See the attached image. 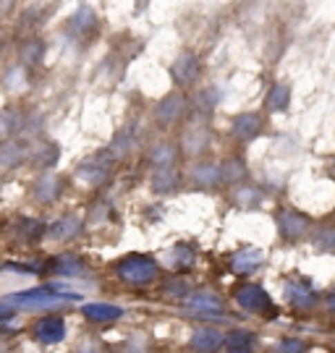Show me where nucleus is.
<instances>
[{
	"mask_svg": "<svg viewBox=\"0 0 335 353\" xmlns=\"http://www.w3.org/2000/svg\"><path fill=\"white\" fill-rule=\"evenodd\" d=\"M178 189H181V173L175 170V165L155 168V176H152V191L155 194H173Z\"/></svg>",
	"mask_w": 335,
	"mask_h": 353,
	"instance_id": "obj_11",
	"label": "nucleus"
},
{
	"mask_svg": "<svg viewBox=\"0 0 335 353\" xmlns=\"http://www.w3.org/2000/svg\"><path fill=\"white\" fill-rule=\"evenodd\" d=\"M186 306H189V309H194V312H202V314H207V316H210V314L220 316V312H223V303H220V299H218L215 293H207V290L189 296Z\"/></svg>",
	"mask_w": 335,
	"mask_h": 353,
	"instance_id": "obj_15",
	"label": "nucleus"
},
{
	"mask_svg": "<svg viewBox=\"0 0 335 353\" xmlns=\"http://www.w3.org/2000/svg\"><path fill=\"white\" fill-rule=\"evenodd\" d=\"M189 181L197 189H218L223 183V170H220V165L215 163H197L191 165V170H189Z\"/></svg>",
	"mask_w": 335,
	"mask_h": 353,
	"instance_id": "obj_8",
	"label": "nucleus"
},
{
	"mask_svg": "<svg viewBox=\"0 0 335 353\" xmlns=\"http://www.w3.org/2000/svg\"><path fill=\"white\" fill-rule=\"evenodd\" d=\"M286 299L296 309H312L317 303V293L307 280H288L286 283Z\"/></svg>",
	"mask_w": 335,
	"mask_h": 353,
	"instance_id": "obj_9",
	"label": "nucleus"
},
{
	"mask_svg": "<svg viewBox=\"0 0 335 353\" xmlns=\"http://www.w3.org/2000/svg\"><path fill=\"white\" fill-rule=\"evenodd\" d=\"M265 128V118L260 113H238L231 118V137L238 144H249L262 134Z\"/></svg>",
	"mask_w": 335,
	"mask_h": 353,
	"instance_id": "obj_6",
	"label": "nucleus"
},
{
	"mask_svg": "<svg viewBox=\"0 0 335 353\" xmlns=\"http://www.w3.org/2000/svg\"><path fill=\"white\" fill-rule=\"evenodd\" d=\"M223 343H225V335L220 332V330L204 327V330H197V332H194L191 348H197V351H202V353H210V351H218Z\"/></svg>",
	"mask_w": 335,
	"mask_h": 353,
	"instance_id": "obj_16",
	"label": "nucleus"
},
{
	"mask_svg": "<svg viewBox=\"0 0 335 353\" xmlns=\"http://www.w3.org/2000/svg\"><path fill=\"white\" fill-rule=\"evenodd\" d=\"M312 249L317 254H335V223L327 220L312 230Z\"/></svg>",
	"mask_w": 335,
	"mask_h": 353,
	"instance_id": "obj_13",
	"label": "nucleus"
},
{
	"mask_svg": "<svg viewBox=\"0 0 335 353\" xmlns=\"http://www.w3.org/2000/svg\"><path fill=\"white\" fill-rule=\"evenodd\" d=\"M79 293H55L52 288H32L21 290V293H13L6 301L13 306H24V309H42V306H55V303L76 301Z\"/></svg>",
	"mask_w": 335,
	"mask_h": 353,
	"instance_id": "obj_3",
	"label": "nucleus"
},
{
	"mask_svg": "<svg viewBox=\"0 0 335 353\" xmlns=\"http://www.w3.org/2000/svg\"><path fill=\"white\" fill-rule=\"evenodd\" d=\"M171 76H173L175 87H191L197 84L199 76H202V63L194 52H181L171 63Z\"/></svg>",
	"mask_w": 335,
	"mask_h": 353,
	"instance_id": "obj_5",
	"label": "nucleus"
},
{
	"mask_svg": "<svg viewBox=\"0 0 335 353\" xmlns=\"http://www.w3.org/2000/svg\"><path fill=\"white\" fill-rule=\"evenodd\" d=\"M13 314V303H8L6 299L0 301V319H6V316H11Z\"/></svg>",
	"mask_w": 335,
	"mask_h": 353,
	"instance_id": "obj_31",
	"label": "nucleus"
},
{
	"mask_svg": "<svg viewBox=\"0 0 335 353\" xmlns=\"http://www.w3.org/2000/svg\"><path fill=\"white\" fill-rule=\"evenodd\" d=\"M291 105V87L288 84H273V89L267 92V110L270 113H283Z\"/></svg>",
	"mask_w": 335,
	"mask_h": 353,
	"instance_id": "obj_21",
	"label": "nucleus"
},
{
	"mask_svg": "<svg viewBox=\"0 0 335 353\" xmlns=\"http://www.w3.org/2000/svg\"><path fill=\"white\" fill-rule=\"evenodd\" d=\"M330 173H333V178H335V160H333V165H330Z\"/></svg>",
	"mask_w": 335,
	"mask_h": 353,
	"instance_id": "obj_33",
	"label": "nucleus"
},
{
	"mask_svg": "<svg viewBox=\"0 0 335 353\" xmlns=\"http://www.w3.org/2000/svg\"><path fill=\"white\" fill-rule=\"evenodd\" d=\"M186 113V97H184V92H168L160 102H157V110H155V118H157V123L160 126H173L178 123L181 118Z\"/></svg>",
	"mask_w": 335,
	"mask_h": 353,
	"instance_id": "obj_7",
	"label": "nucleus"
},
{
	"mask_svg": "<svg viewBox=\"0 0 335 353\" xmlns=\"http://www.w3.org/2000/svg\"><path fill=\"white\" fill-rule=\"evenodd\" d=\"M236 301L241 303L247 312H251V314H265V316L278 314V309L273 306V301H270V296L265 293V288H262V285H254V283L238 285Z\"/></svg>",
	"mask_w": 335,
	"mask_h": 353,
	"instance_id": "obj_4",
	"label": "nucleus"
},
{
	"mask_svg": "<svg viewBox=\"0 0 335 353\" xmlns=\"http://www.w3.org/2000/svg\"><path fill=\"white\" fill-rule=\"evenodd\" d=\"M115 272L128 285H147L152 280H157L160 265L152 256H147V254H128V256H124L115 265Z\"/></svg>",
	"mask_w": 335,
	"mask_h": 353,
	"instance_id": "obj_1",
	"label": "nucleus"
},
{
	"mask_svg": "<svg viewBox=\"0 0 335 353\" xmlns=\"http://www.w3.org/2000/svg\"><path fill=\"white\" fill-rule=\"evenodd\" d=\"M307 351V345H304V341H283L280 345H278V353H304Z\"/></svg>",
	"mask_w": 335,
	"mask_h": 353,
	"instance_id": "obj_30",
	"label": "nucleus"
},
{
	"mask_svg": "<svg viewBox=\"0 0 335 353\" xmlns=\"http://www.w3.org/2000/svg\"><path fill=\"white\" fill-rule=\"evenodd\" d=\"M21 160H24V152H21L19 144H3V147H0V168H3V170L19 165Z\"/></svg>",
	"mask_w": 335,
	"mask_h": 353,
	"instance_id": "obj_25",
	"label": "nucleus"
},
{
	"mask_svg": "<svg viewBox=\"0 0 335 353\" xmlns=\"http://www.w3.org/2000/svg\"><path fill=\"white\" fill-rule=\"evenodd\" d=\"M58 186H61V181L58 178H45L42 183L37 186V199H42V202H50V199H55L58 196Z\"/></svg>",
	"mask_w": 335,
	"mask_h": 353,
	"instance_id": "obj_27",
	"label": "nucleus"
},
{
	"mask_svg": "<svg viewBox=\"0 0 335 353\" xmlns=\"http://www.w3.org/2000/svg\"><path fill=\"white\" fill-rule=\"evenodd\" d=\"M275 223H278V233L286 243H298L307 236H312L314 230V220H312L307 212L301 210H294V207H280L275 212Z\"/></svg>",
	"mask_w": 335,
	"mask_h": 353,
	"instance_id": "obj_2",
	"label": "nucleus"
},
{
	"mask_svg": "<svg viewBox=\"0 0 335 353\" xmlns=\"http://www.w3.org/2000/svg\"><path fill=\"white\" fill-rule=\"evenodd\" d=\"M225 345H228L231 353H249V348H251V332H247V330H233V332L225 335Z\"/></svg>",
	"mask_w": 335,
	"mask_h": 353,
	"instance_id": "obj_23",
	"label": "nucleus"
},
{
	"mask_svg": "<svg viewBox=\"0 0 335 353\" xmlns=\"http://www.w3.org/2000/svg\"><path fill=\"white\" fill-rule=\"evenodd\" d=\"M191 259H194V252L189 249L186 243H178L173 252H171V262H173L175 267H186L191 265Z\"/></svg>",
	"mask_w": 335,
	"mask_h": 353,
	"instance_id": "obj_28",
	"label": "nucleus"
},
{
	"mask_svg": "<svg viewBox=\"0 0 335 353\" xmlns=\"http://www.w3.org/2000/svg\"><path fill=\"white\" fill-rule=\"evenodd\" d=\"M82 312L92 322H113V319H118V316L124 314V309L113 306V303H87Z\"/></svg>",
	"mask_w": 335,
	"mask_h": 353,
	"instance_id": "obj_18",
	"label": "nucleus"
},
{
	"mask_svg": "<svg viewBox=\"0 0 335 353\" xmlns=\"http://www.w3.org/2000/svg\"><path fill=\"white\" fill-rule=\"evenodd\" d=\"M210 147V131L207 126H189L186 134H184V152L197 157L202 152Z\"/></svg>",
	"mask_w": 335,
	"mask_h": 353,
	"instance_id": "obj_14",
	"label": "nucleus"
},
{
	"mask_svg": "<svg viewBox=\"0 0 335 353\" xmlns=\"http://www.w3.org/2000/svg\"><path fill=\"white\" fill-rule=\"evenodd\" d=\"M35 338L39 343H61L66 338V322H63L61 316H45V319H39L37 325H35Z\"/></svg>",
	"mask_w": 335,
	"mask_h": 353,
	"instance_id": "obj_10",
	"label": "nucleus"
},
{
	"mask_svg": "<svg viewBox=\"0 0 335 353\" xmlns=\"http://www.w3.org/2000/svg\"><path fill=\"white\" fill-rule=\"evenodd\" d=\"M262 191L257 189V186H238L236 191H233V204L236 207H241V210H257L262 204Z\"/></svg>",
	"mask_w": 335,
	"mask_h": 353,
	"instance_id": "obj_22",
	"label": "nucleus"
},
{
	"mask_svg": "<svg viewBox=\"0 0 335 353\" xmlns=\"http://www.w3.org/2000/svg\"><path fill=\"white\" fill-rule=\"evenodd\" d=\"M175 157H178V147L173 141H157L152 152H149V163L155 168H162V165H175Z\"/></svg>",
	"mask_w": 335,
	"mask_h": 353,
	"instance_id": "obj_20",
	"label": "nucleus"
},
{
	"mask_svg": "<svg viewBox=\"0 0 335 353\" xmlns=\"http://www.w3.org/2000/svg\"><path fill=\"white\" fill-rule=\"evenodd\" d=\"M262 262H265V254L251 246V249H241V252H236L231 256V270H233L236 275H249V272H254L257 267H262Z\"/></svg>",
	"mask_w": 335,
	"mask_h": 353,
	"instance_id": "obj_12",
	"label": "nucleus"
},
{
	"mask_svg": "<svg viewBox=\"0 0 335 353\" xmlns=\"http://www.w3.org/2000/svg\"><path fill=\"white\" fill-rule=\"evenodd\" d=\"M327 303H330V309H335V290L330 293V296H327Z\"/></svg>",
	"mask_w": 335,
	"mask_h": 353,
	"instance_id": "obj_32",
	"label": "nucleus"
},
{
	"mask_svg": "<svg viewBox=\"0 0 335 353\" xmlns=\"http://www.w3.org/2000/svg\"><path fill=\"white\" fill-rule=\"evenodd\" d=\"M108 173H111V163H108L102 154L92 157V160H87V163L79 168V176L84 178L87 183H99V181L108 178Z\"/></svg>",
	"mask_w": 335,
	"mask_h": 353,
	"instance_id": "obj_17",
	"label": "nucleus"
},
{
	"mask_svg": "<svg viewBox=\"0 0 335 353\" xmlns=\"http://www.w3.org/2000/svg\"><path fill=\"white\" fill-rule=\"evenodd\" d=\"M220 170H223V183H241V181L249 176L247 163H244V157H238V154L225 157V163L220 165Z\"/></svg>",
	"mask_w": 335,
	"mask_h": 353,
	"instance_id": "obj_19",
	"label": "nucleus"
},
{
	"mask_svg": "<svg viewBox=\"0 0 335 353\" xmlns=\"http://www.w3.org/2000/svg\"><path fill=\"white\" fill-rule=\"evenodd\" d=\"M76 230H79V220H76V217H63L61 223H55V225L50 228V239L68 241L76 236Z\"/></svg>",
	"mask_w": 335,
	"mask_h": 353,
	"instance_id": "obj_24",
	"label": "nucleus"
},
{
	"mask_svg": "<svg viewBox=\"0 0 335 353\" xmlns=\"http://www.w3.org/2000/svg\"><path fill=\"white\" fill-rule=\"evenodd\" d=\"M52 267H55V272H61V275H84V265H82L79 259H74V256H58V259L52 262Z\"/></svg>",
	"mask_w": 335,
	"mask_h": 353,
	"instance_id": "obj_26",
	"label": "nucleus"
},
{
	"mask_svg": "<svg viewBox=\"0 0 335 353\" xmlns=\"http://www.w3.org/2000/svg\"><path fill=\"white\" fill-rule=\"evenodd\" d=\"M218 89H212V94H210V89H204L202 94H199V113H204V115H210L212 113V108H215V102H218Z\"/></svg>",
	"mask_w": 335,
	"mask_h": 353,
	"instance_id": "obj_29",
	"label": "nucleus"
}]
</instances>
